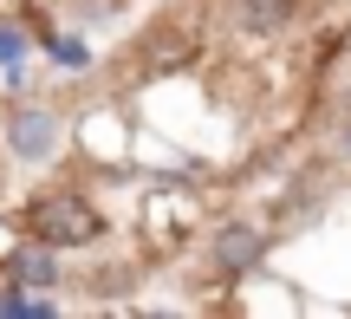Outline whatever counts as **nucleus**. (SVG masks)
<instances>
[{
	"instance_id": "1",
	"label": "nucleus",
	"mask_w": 351,
	"mask_h": 319,
	"mask_svg": "<svg viewBox=\"0 0 351 319\" xmlns=\"http://www.w3.org/2000/svg\"><path fill=\"white\" fill-rule=\"evenodd\" d=\"M20 235H33V241H52V248H98L104 235H111V222H104V209L91 202L78 182H46V189H33L20 202Z\"/></svg>"
},
{
	"instance_id": "2",
	"label": "nucleus",
	"mask_w": 351,
	"mask_h": 319,
	"mask_svg": "<svg viewBox=\"0 0 351 319\" xmlns=\"http://www.w3.org/2000/svg\"><path fill=\"white\" fill-rule=\"evenodd\" d=\"M59 143H65V124H59V111H52V104H39V98L13 104V111L0 117V150H7V163L39 169V163H52V156H59Z\"/></svg>"
},
{
	"instance_id": "3",
	"label": "nucleus",
	"mask_w": 351,
	"mask_h": 319,
	"mask_svg": "<svg viewBox=\"0 0 351 319\" xmlns=\"http://www.w3.org/2000/svg\"><path fill=\"white\" fill-rule=\"evenodd\" d=\"M267 255H274V228L254 222V215H228L221 228H215V241H208V261H215L221 281H247V274H261Z\"/></svg>"
},
{
	"instance_id": "4",
	"label": "nucleus",
	"mask_w": 351,
	"mask_h": 319,
	"mask_svg": "<svg viewBox=\"0 0 351 319\" xmlns=\"http://www.w3.org/2000/svg\"><path fill=\"white\" fill-rule=\"evenodd\" d=\"M7 281L39 287V294H59V287H65V248L20 235V241H13V255H7Z\"/></svg>"
},
{
	"instance_id": "5",
	"label": "nucleus",
	"mask_w": 351,
	"mask_h": 319,
	"mask_svg": "<svg viewBox=\"0 0 351 319\" xmlns=\"http://www.w3.org/2000/svg\"><path fill=\"white\" fill-rule=\"evenodd\" d=\"M215 20L234 26V33H254V39H274L300 20V0H215Z\"/></svg>"
},
{
	"instance_id": "6",
	"label": "nucleus",
	"mask_w": 351,
	"mask_h": 319,
	"mask_svg": "<svg viewBox=\"0 0 351 319\" xmlns=\"http://www.w3.org/2000/svg\"><path fill=\"white\" fill-rule=\"evenodd\" d=\"M137 59H143V72H182V59H189V26L182 20H156Z\"/></svg>"
},
{
	"instance_id": "7",
	"label": "nucleus",
	"mask_w": 351,
	"mask_h": 319,
	"mask_svg": "<svg viewBox=\"0 0 351 319\" xmlns=\"http://www.w3.org/2000/svg\"><path fill=\"white\" fill-rule=\"evenodd\" d=\"M39 313H59V294H39V287H20V281L0 287V319H39Z\"/></svg>"
},
{
	"instance_id": "8",
	"label": "nucleus",
	"mask_w": 351,
	"mask_h": 319,
	"mask_svg": "<svg viewBox=\"0 0 351 319\" xmlns=\"http://www.w3.org/2000/svg\"><path fill=\"white\" fill-rule=\"evenodd\" d=\"M46 52H52V65H65V72H91V46L78 33H46Z\"/></svg>"
},
{
	"instance_id": "9",
	"label": "nucleus",
	"mask_w": 351,
	"mask_h": 319,
	"mask_svg": "<svg viewBox=\"0 0 351 319\" xmlns=\"http://www.w3.org/2000/svg\"><path fill=\"white\" fill-rule=\"evenodd\" d=\"M26 65V26H0V72Z\"/></svg>"
},
{
	"instance_id": "10",
	"label": "nucleus",
	"mask_w": 351,
	"mask_h": 319,
	"mask_svg": "<svg viewBox=\"0 0 351 319\" xmlns=\"http://www.w3.org/2000/svg\"><path fill=\"white\" fill-rule=\"evenodd\" d=\"M339 163H345V169H351V111H345V117H339Z\"/></svg>"
},
{
	"instance_id": "11",
	"label": "nucleus",
	"mask_w": 351,
	"mask_h": 319,
	"mask_svg": "<svg viewBox=\"0 0 351 319\" xmlns=\"http://www.w3.org/2000/svg\"><path fill=\"white\" fill-rule=\"evenodd\" d=\"M0 189H7V176H0Z\"/></svg>"
}]
</instances>
